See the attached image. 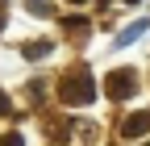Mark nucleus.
Listing matches in <instances>:
<instances>
[{
	"label": "nucleus",
	"mask_w": 150,
	"mask_h": 146,
	"mask_svg": "<svg viewBox=\"0 0 150 146\" xmlns=\"http://www.w3.org/2000/svg\"><path fill=\"white\" fill-rule=\"evenodd\" d=\"M4 108H8V100H4V92H0V113H4Z\"/></svg>",
	"instance_id": "f257e3e1"
}]
</instances>
